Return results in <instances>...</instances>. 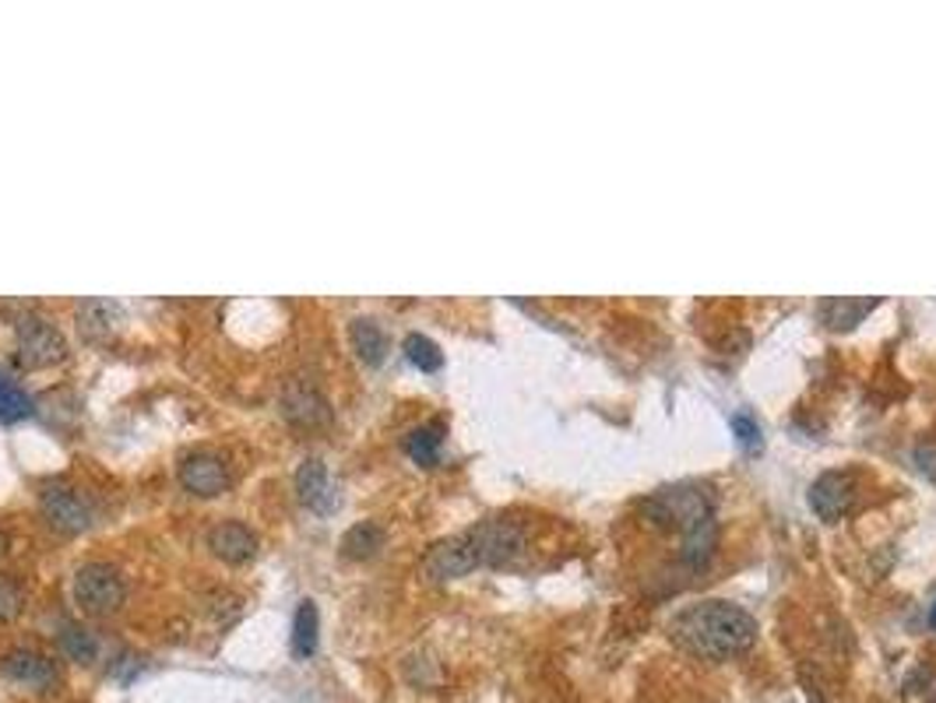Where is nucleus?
<instances>
[{"mask_svg": "<svg viewBox=\"0 0 936 703\" xmlns=\"http://www.w3.org/2000/svg\"><path fill=\"white\" fill-rule=\"evenodd\" d=\"M672 637L697 658L729 661L757 640V619L732 601H697L683 616H676Z\"/></svg>", "mask_w": 936, "mask_h": 703, "instance_id": "nucleus-1", "label": "nucleus"}, {"mask_svg": "<svg viewBox=\"0 0 936 703\" xmlns=\"http://www.w3.org/2000/svg\"><path fill=\"white\" fill-rule=\"evenodd\" d=\"M208 549L223 562H229V567H244L257 552V535L247 525H240V520H223V525H215L208 531Z\"/></svg>", "mask_w": 936, "mask_h": 703, "instance_id": "nucleus-13", "label": "nucleus"}, {"mask_svg": "<svg viewBox=\"0 0 936 703\" xmlns=\"http://www.w3.org/2000/svg\"><path fill=\"white\" fill-rule=\"evenodd\" d=\"M25 609V588L11 573H0V622L18 619Z\"/></svg>", "mask_w": 936, "mask_h": 703, "instance_id": "nucleus-23", "label": "nucleus"}, {"mask_svg": "<svg viewBox=\"0 0 936 703\" xmlns=\"http://www.w3.org/2000/svg\"><path fill=\"white\" fill-rule=\"evenodd\" d=\"M116 324H121V307L110 303V299H89L78 310V328H82L89 341H106L116 331Z\"/></svg>", "mask_w": 936, "mask_h": 703, "instance_id": "nucleus-16", "label": "nucleus"}, {"mask_svg": "<svg viewBox=\"0 0 936 703\" xmlns=\"http://www.w3.org/2000/svg\"><path fill=\"white\" fill-rule=\"evenodd\" d=\"M32 412H35V405H32L29 391L18 384L14 376H8L4 370H0V422L14 426V422L32 418Z\"/></svg>", "mask_w": 936, "mask_h": 703, "instance_id": "nucleus-19", "label": "nucleus"}, {"mask_svg": "<svg viewBox=\"0 0 936 703\" xmlns=\"http://www.w3.org/2000/svg\"><path fill=\"white\" fill-rule=\"evenodd\" d=\"M384 528L377 520H360L342 535V556L346 559H370L384 549Z\"/></svg>", "mask_w": 936, "mask_h": 703, "instance_id": "nucleus-17", "label": "nucleus"}, {"mask_svg": "<svg viewBox=\"0 0 936 703\" xmlns=\"http://www.w3.org/2000/svg\"><path fill=\"white\" fill-rule=\"evenodd\" d=\"M71 591H74L78 609L89 616H110L121 609L127 598L124 577L116 573V567H110V562H85V567L74 573Z\"/></svg>", "mask_w": 936, "mask_h": 703, "instance_id": "nucleus-5", "label": "nucleus"}, {"mask_svg": "<svg viewBox=\"0 0 936 703\" xmlns=\"http://www.w3.org/2000/svg\"><path fill=\"white\" fill-rule=\"evenodd\" d=\"M915 465H919V472L936 482V440H923L919 447H915Z\"/></svg>", "mask_w": 936, "mask_h": 703, "instance_id": "nucleus-25", "label": "nucleus"}, {"mask_svg": "<svg viewBox=\"0 0 936 703\" xmlns=\"http://www.w3.org/2000/svg\"><path fill=\"white\" fill-rule=\"evenodd\" d=\"M0 672H4L11 682H18V686H29V690H50L56 682L53 661L39 651H29V648H18V651L4 654Z\"/></svg>", "mask_w": 936, "mask_h": 703, "instance_id": "nucleus-12", "label": "nucleus"}, {"mask_svg": "<svg viewBox=\"0 0 936 703\" xmlns=\"http://www.w3.org/2000/svg\"><path fill=\"white\" fill-rule=\"evenodd\" d=\"M641 517L651 520L662 531H680L690 535L693 528H701L704 520L714 517V489L701 486V482H680V486H662L659 493H651L641 504Z\"/></svg>", "mask_w": 936, "mask_h": 703, "instance_id": "nucleus-2", "label": "nucleus"}, {"mask_svg": "<svg viewBox=\"0 0 936 703\" xmlns=\"http://www.w3.org/2000/svg\"><path fill=\"white\" fill-rule=\"evenodd\" d=\"M732 430H736V440H743L750 451H757V444H761V430H757V422L747 412L732 415Z\"/></svg>", "mask_w": 936, "mask_h": 703, "instance_id": "nucleus-24", "label": "nucleus"}, {"mask_svg": "<svg viewBox=\"0 0 936 703\" xmlns=\"http://www.w3.org/2000/svg\"><path fill=\"white\" fill-rule=\"evenodd\" d=\"M61 651H64L71 661H95L99 644H95V637H92L85 627H74V622H68L64 633H61Z\"/></svg>", "mask_w": 936, "mask_h": 703, "instance_id": "nucleus-22", "label": "nucleus"}, {"mask_svg": "<svg viewBox=\"0 0 936 703\" xmlns=\"http://www.w3.org/2000/svg\"><path fill=\"white\" fill-rule=\"evenodd\" d=\"M282 415H286V422H292L296 430H317L331 418V409H328L325 394L313 384H307V380H292V384H286V391H282Z\"/></svg>", "mask_w": 936, "mask_h": 703, "instance_id": "nucleus-10", "label": "nucleus"}, {"mask_svg": "<svg viewBox=\"0 0 936 703\" xmlns=\"http://www.w3.org/2000/svg\"><path fill=\"white\" fill-rule=\"evenodd\" d=\"M480 556V567H511V562L528 549V531L522 520L511 517H490L465 531Z\"/></svg>", "mask_w": 936, "mask_h": 703, "instance_id": "nucleus-3", "label": "nucleus"}, {"mask_svg": "<svg viewBox=\"0 0 936 703\" xmlns=\"http://www.w3.org/2000/svg\"><path fill=\"white\" fill-rule=\"evenodd\" d=\"M39 510H43L50 525L64 535H82L92 525L89 499L78 489L64 486V482H47V486L39 489Z\"/></svg>", "mask_w": 936, "mask_h": 703, "instance_id": "nucleus-7", "label": "nucleus"}, {"mask_svg": "<svg viewBox=\"0 0 936 703\" xmlns=\"http://www.w3.org/2000/svg\"><path fill=\"white\" fill-rule=\"evenodd\" d=\"M929 627L936 630V601H933V609H929Z\"/></svg>", "mask_w": 936, "mask_h": 703, "instance_id": "nucleus-27", "label": "nucleus"}, {"mask_svg": "<svg viewBox=\"0 0 936 703\" xmlns=\"http://www.w3.org/2000/svg\"><path fill=\"white\" fill-rule=\"evenodd\" d=\"M472 570H480V556H475V546L469 541V535L436 541L423 559V573L433 585H448V580L469 577Z\"/></svg>", "mask_w": 936, "mask_h": 703, "instance_id": "nucleus-8", "label": "nucleus"}, {"mask_svg": "<svg viewBox=\"0 0 936 703\" xmlns=\"http://www.w3.org/2000/svg\"><path fill=\"white\" fill-rule=\"evenodd\" d=\"M806 499H810V510L821 520H842L855 499V475L842 472V468L821 472L813 478Z\"/></svg>", "mask_w": 936, "mask_h": 703, "instance_id": "nucleus-9", "label": "nucleus"}, {"mask_svg": "<svg viewBox=\"0 0 936 703\" xmlns=\"http://www.w3.org/2000/svg\"><path fill=\"white\" fill-rule=\"evenodd\" d=\"M317 651V606L307 598L300 601L292 619V654L296 658H310Z\"/></svg>", "mask_w": 936, "mask_h": 703, "instance_id": "nucleus-20", "label": "nucleus"}, {"mask_svg": "<svg viewBox=\"0 0 936 703\" xmlns=\"http://www.w3.org/2000/svg\"><path fill=\"white\" fill-rule=\"evenodd\" d=\"M349 341H352V352L363 359L367 366H381L384 355H388V334L384 328L377 324L373 317H356L349 324Z\"/></svg>", "mask_w": 936, "mask_h": 703, "instance_id": "nucleus-14", "label": "nucleus"}, {"mask_svg": "<svg viewBox=\"0 0 936 703\" xmlns=\"http://www.w3.org/2000/svg\"><path fill=\"white\" fill-rule=\"evenodd\" d=\"M14 338H18V363L25 370H50L68 359V338L61 334V328L50 324L39 313H25L18 320Z\"/></svg>", "mask_w": 936, "mask_h": 703, "instance_id": "nucleus-4", "label": "nucleus"}, {"mask_svg": "<svg viewBox=\"0 0 936 703\" xmlns=\"http://www.w3.org/2000/svg\"><path fill=\"white\" fill-rule=\"evenodd\" d=\"M876 303H881V299H827V303H821V320L834 331H848L860 324Z\"/></svg>", "mask_w": 936, "mask_h": 703, "instance_id": "nucleus-18", "label": "nucleus"}, {"mask_svg": "<svg viewBox=\"0 0 936 703\" xmlns=\"http://www.w3.org/2000/svg\"><path fill=\"white\" fill-rule=\"evenodd\" d=\"M444 436H448V426H444L441 418L423 422V426H415V430L405 436V454H409L420 468H433L436 461H441Z\"/></svg>", "mask_w": 936, "mask_h": 703, "instance_id": "nucleus-15", "label": "nucleus"}, {"mask_svg": "<svg viewBox=\"0 0 936 703\" xmlns=\"http://www.w3.org/2000/svg\"><path fill=\"white\" fill-rule=\"evenodd\" d=\"M8 549H11V535H8V528L0 525V559L8 556Z\"/></svg>", "mask_w": 936, "mask_h": 703, "instance_id": "nucleus-26", "label": "nucleus"}, {"mask_svg": "<svg viewBox=\"0 0 936 703\" xmlns=\"http://www.w3.org/2000/svg\"><path fill=\"white\" fill-rule=\"evenodd\" d=\"M405 359L409 363L415 366V370H423V373H436L444 366V352H441V345H436L433 338H426V334H409L405 338Z\"/></svg>", "mask_w": 936, "mask_h": 703, "instance_id": "nucleus-21", "label": "nucleus"}, {"mask_svg": "<svg viewBox=\"0 0 936 703\" xmlns=\"http://www.w3.org/2000/svg\"><path fill=\"white\" fill-rule=\"evenodd\" d=\"M296 496H300V504L313 514L328 517L338 507V493H335V482L328 475V465L321 457H307L300 472H296Z\"/></svg>", "mask_w": 936, "mask_h": 703, "instance_id": "nucleus-11", "label": "nucleus"}, {"mask_svg": "<svg viewBox=\"0 0 936 703\" xmlns=\"http://www.w3.org/2000/svg\"><path fill=\"white\" fill-rule=\"evenodd\" d=\"M176 478H181V486L202 499L212 496H223L233 486V468L223 454L215 451H187L181 457V465H176Z\"/></svg>", "mask_w": 936, "mask_h": 703, "instance_id": "nucleus-6", "label": "nucleus"}]
</instances>
